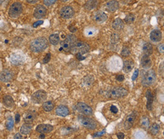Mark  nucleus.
Returning <instances> with one entry per match:
<instances>
[{"instance_id": "1", "label": "nucleus", "mask_w": 164, "mask_h": 139, "mask_svg": "<svg viewBox=\"0 0 164 139\" xmlns=\"http://www.w3.org/2000/svg\"><path fill=\"white\" fill-rule=\"evenodd\" d=\"M48 42L45 37H38L35 39L30 43V48L34 53L42 52L47 48Z\"/></svg>"}, {"instance_id": "2", "label": "nucleus", "mask_w": 164, "mask_h": 139, "mask_svg": "<svg viewBox=\"0 0 164 139\" xmlns=\"http://www.w3.org/2000/svg\"><path fill=\"white\" fill-rule=\"evenodd\" d=\"M127 94H128L127 90L123 87H118V88H114L108 91L107 96L110 99H117L125 97Z\"/></svg>"}, {"instance_id": "3", "label": "nucleus", "mask_w": 164, "mask_h": 139, "mask_svg": "<svg viewBox=\"0 0 164 139\" xmlns=\"http://www.w3.org/2000/svg\"><path fill=\"white\" fill-rule=\"evenodd\" d=\"M90 49L89 45L87 44L86 42H84L83 41H76L73 46H72L71 51L72 53L77 54L78 53L82 54H85L87 53Z\"/></svg>"}, {"instance_id": "4", "label": "nucleus", "mask_w": 164, "mask_h": 139, "mask_svg": "<svg viewBox=\"0 0 164 139\" xmlns=\"http://www.w3.org/2000/svg\"><path fill=\"white\" fill-rule=\"evenodd\" d=\"M78 120L80 123L87 129L93 130L97 128V123L93 119L83 116V115H79L78 116Z\"/></svg>"}, {"instance_id": "5", "label": "nucleus", "mask_w": 164, "mask_h": 139, "mask_svg": "<svg viewBox=\"0 0 164 139\" xmlns=\"http://www.w3.org/2000/svg\"><path fill=\"white\" fill-rule=\"evenodd\" d=\"M156 73L153 70H149L144 75L142 78L141 83L144 87H149L153 85L156 81Z\"/></svg>"}, {"instance_id": "6", "label": "nucleus", "mask_w": 164, "mask_h": 139, "mask_svg": "<svg viewBox=\"0 0 164 139\" xmlns=\"http://www.w3.org/2000/svg\"><path fill=\"white\" fill-rule=\"evenodd\" d=\"M77 41V37L74 35H68L65 40L61 42V48L60 50L63 49L65 51H69L71 50L73 44Z\"/></svg>"}, {"instance_id": "7", "label": "nucleus", "mask_w": 164, "mask_h": 139, "mask_svg": "<svg viewBox=\"0 0 164 139\" xmlns=\"http://www.w3.org/2000/svg\"><path fill=\"white\" fill-rule=\"evenodd\" d=\"M47 94L45 90H39L32 95V101L35 104H41L47 99Z\"/></svg>"}, {"instance_id": "8", "label": "nucleus", "mask_w": 164, "mask_h": 139, "mask_svg": "<svg viewBox=\"0 0 164 139\" xmlns=\"http://www.w3.org/2000/svg\"><path fill=\"white\" fill-rule=\"evenodd\" d=\"M22 5L20 3L16 2L12 4L9 8L8 15L11 18H17L22 12Z\"/></svg>"}, {"instance_id": "9", "label": "nucleus", "mask_w": 164, "mask_h": 139, "mask_svg": "<svg viewBox=\"0 0 164 139\" xmlns=\"http://www.w3.org/2000/svg\"><path fill=\"white\" fill-rule=\"evenodd\" d=\"M76 109H77L79 113H81L87 116H90L93 114V109L89 105L86 104L85 103L83 102H78L76 105Z\"/></svg>"}, {"instance_id": "10", "label": "nucleus", "mask_w": 164, "mask_h": 139, "mask_svg": "<svg viewBox=\"0 0 164 139\" xmlns=\"http://www.w3.org/2000/svg\"><path fill=\"white\" fill-rule=\"evenodd\" d=\"M137 116V113L136 111H133L131 114H130L126 118L125 121L124 123V128L125 130H127L132 128L133 126L134 122L136 120V118Z\"/></svg>"}, {"instance_id": "11", "label": "nucleus", "mask_w": 164, "mask_h": 139, "mask_svg": "<svg viewBox=\"0 0 164 139\" xmlns=\"http://www.w3.org/2000/svg\"><path fill=\"white\" fill-rule=\"evenodd\" d=\"M75 11L73 8L70 6L63 7L61 11H60V15H61V17L65 19H68L73 17Z\"/></svg>"}, {"instance_id": "12", "label": "nucleus", "mask_w": 164, "mask_h": 139, "mask_svg": "<svg viewBox=\"0 0 164 139\" xmlns=\"http://www.w3.org/2000/svg\"><path fill=\"white\" fill-rule=\"evenodd\" d=\"M47 10L45 6L43 5H38L35 8L34 12V17L37 19H41L43 17H45L46 15Z\"/></svg>"}, {"instance_id": "13", "label": "nucleus", "mask_w": 164, "mask_h": 139, "mask_svg": "<svg viewBox=\"0 0 164 139\" xmlns=\"http://www.w3.org/2000/svg\"><path fill=\"white\" fill-rule=\"evenodd\" d=\"M13 77V74L8 70H4L0 73V80L3 82H10Z\"/></svg>"}, {"instance_id": "14", "label": "nucleus", "mask_w": 164, "mask_h": 139, "mask_svg": "<svg viewBox=\"0 0 164 139\" xmlns=\"http://www.w3.org/2000/svg\"><path fill=\"white\" fill-rule=\"evenodd\" d=\"M54 128L51 125L49 124H40L39 125L37 128H36V131L40 133H49L51 132L53 130Z\"/></svg>"}, {"instance_id": "15", "label": "nucleus", "mask_w": 164, "mask_h": 139, "mask_svg": "<svg viewBox=\"0 0 164 139\" xmlns=\"http://www.w3.org/2000/svg\"><path fill=\"white\" fill-rule=\"evenodd\" d=\"M10 61L13 65H22L24 61H25V58L21 54L15 53L11 56Z\"/></svg>"}, {"instance_id": "16", "label": "nucleus", "mask_w": 164, "mask_h": 139, "mask_svg": "<svg viewBox=\"0 0 164 139\" xmlns=\"http://www.w3.org/2000/svg\"><path fill=\"white\" fill-rule=\"evenodd\" d=\"M56 114L58 116L61 117H66L70 114V110L67 106L64 105H60L56 109Z\"/></svg>"}, {"instance_id": "17", "label": "nucleus", "mask_w": 164, "mask_h": 139, "mask_svg": "<svg viewBox=\"0 0 164 139\" xmlns=\"http://www.w3.org/2000/svg\"><path fill=\"white\" fill-rule=\"evenodd\" d=\"M162 39V34L160 30L155 29L151 32L150 39L153 42H159Z\"/></svg>"}, {"instance_id": "18", "label": "nucleus", "mask_w": 164, "mask_h": 139, "mask_svg": "<svg viewBox=\"0 0 164 139\" xmlns=\"http://www.w3.org/2000/svg\"><path fill=\"white\" fill-rule=\"evenodd\" d=\"M134 62L132 59H126L124 61L123 64V71H125V73H128L134 68Z\"/></svg>"}, {"instance_id": "19", "label": "nucleus", "mask_w": 164, "mask_h": 139, "mask_svg": "<svg viewBox=\"0 0 164 139\" xmlns=\"http://www.w3.org/2000/svg\"><path fill=\"white\" fill-rule=\"evenodd\" d=\"M146 98L147 100L146 102V108L148 110L151 111L153 108V97L151 94L150 90H148L146 92Z\"/></svg>"}, {"instance_id": "20", "label": "nucleus", "mask_w": 164, "mask_h": 139, "mask_svg": "<svg viewBox=\"0 0 164 139\" xmlns=\"http://www.w3.org/2000/svg\"><path fill=\"white\" fill-rule=\"evenodd\" d=\"M119 7V3L116 1H111L108 2L106 5V8L107 11H110V12H114L116 10H118Z\"/></svg>"}, {"instance_id": "21", "label": "nucleus", "mask_w": 164, "mask_h": 139, "mask_svg": "<svg viewBox=\"0 0 164 139\" xmlns=\"http://www.w3.org/2000/svg\"><path fill=\"white\" fill-rule=\"evenodd\" d=\"M37 116V114L34 111H30L27 113L25 115V118H24V121L27 123H32Z\"/></svg>"}, {"instance_id": "22", "label": "nucleus", "mask_w": 164, "mask_h": 139, "mask_svg": "<svg viewBox=\"0 0 164 139\" xmlns=\"http://www.w3.org/2000/svg\"><path fill=\"white\" fill-rule=\"evenodd\" d=\"M107 16L103 11H98L94 15V20L97 22L102 23L107 20Z\"/></svg>"}, {"instance_id": "23", "label": "nucleus", "mask_w": 164, "mask_h": 139, "mask_svg": "<svg viewBox=\"0 0 164 139\" xmlns=\"http://www.w3.org/2000/svg\"><path fill=\"white\" fill-rule=\"evenodd\" d=\"M141 66L144 68L145 69L150 68L151 66V60L149 56L143 55L141 58Z\"/></svg>"}, {"instance_id": "24", "label": "nucleus", "mask_w": 164, "mask_h": 139, "mask_svg": "<svg viewBox=\"0 0 164 139\" xmlns=\"http://www.w3.org/2000/svg\"><path fill=\"white\" fill-rule=\"evenodd\" d=\"M143 55L150 56L153 53V47L150 43L146 42L143 45Z\"/></svg>"}, {"instance_id": "25", "label": "nucleus", "mask_w": 164, "mask_h": 139, "mask_svg": "<svg viewBox=\"0 0 164 139\" xmlns=\"http://www.w3.org/2000/svg\"><path fill=\"white\" fill-rule=\"evenodd\" d=\"M3 102L6 108H12L14 105V100L11 96L6 95L3 97Z\"/></svg>"}, {"instance_id": "26", "label": "nucleus", "mask_w": 164, "mask_h": 139, "mask_svg": "<svg viewBox=\"0 0 164 139\" xmlns=\"http://www.w3.org/2000/svg\"><path fill=\"white\" fill-rule=\"evenodd\" d=\"M113 29L116 30H121L124 28V23L121 19L116 18L115 19L114 22H113Z\"/></svg>"}, {"instance_id": "27", "label": "nucleus", "mask_w": 164, "mask_h": 139, "mask_svg": "<svg viewBox=\"0 0 164 139\" xmlns=\"http://www.w3.org/2000/svg\"><path fill=\"white\" fill-rule=\"evenodd\" d=\"M94 82V78L92 75H87L83 78L82 85L85 87H89L92 85Z\"/></svg>"}, {"instance_id": "28", "label": "nucleus", "mask_w": 164, "mask_h": 139, "mask_svg": "<svg viewBox=\"0 0 164 139\" xmlns=\"http://www.w3.org/2000/svg\"><path fill=\"white\" fill-rule=\"evenodd\" d=\"M55 104L54 103L51 101H46L45 102L43 103L42 104V108L46 112H50L52 110H53V109L54 108Z\"/></svg>"}, {"instance_id": "29", "label": "nucleus", "mask_w": 164, "mask_h": 139, "mask_svg": "<svg viewBox=\"0 0 164 139\" xmlns=\"http://www.w3.org/2000/svg\"><path fill=\"white\" fill-rule=\"evenodd\" d=\"M32 125L30 123H25V124H23L22 126L20 132L23 135H28L32 130Z\"/></svg>"}, {"instance_id": "30", "label": "nucleus", "mask_w": 164, "mask_h": 139, "mask_svg": "<svg viewBox=\"0 0 164 139\" xmlns=\"http://www.w3.org/2000/svg\"><path fill=\"white\" fill-rule=\"evenodd\" d=\"M160 130V126L157 123L152 124L150 128V133L152 135H157L159 133Z\"/></svg>"}, {"instance_id": "31", "label": "nucleus", "mask_w": 164, "mask_h": 139, "mask_svg": "<svg viewBox=\"0 0 164 139\" xmlns=\"http://www.w3.org/2000/svg\"><path fill=\"white\" fill-rule=\"evenodd\" d=\"M150 120L147 116H143L140 120L141 127L144 129H147L150 126Z\"/></svg>"}, {"instance_id": "32", "label": "nucleus", "mask_w": 164, "mask_h": 139, "mask_svg": "<svg viewBox=\"0 0 164 139\" xmlns=\"http://www.w3.org/2000/svg\"><path fill=\"white\" fill-rule=\"evenodd\" d=\"M60 41V38L58 34H54L50 35L49 37V42L51 44L57 45Z\"/></svg>"}, {"instance_id": "33", "label": "nucleus", "mask_w": 164, "mask_h": 139, "mask_svg": "<svg viewBox=\"0 0 164 139\" xmlns=\"http://www.w3.org/2000/svg\"><path fill=\"white\" fill-rule=\"evenodd\" d=\"M6 128L8 130H11L13 129L14 126V120L11 116H10L8 118L6 123Z\"/></svg>"}, {"instance_id": "34", "label": "nucleus", "mask_w": 164, "mask_h": 139, "mask_svg": "<svg viewBox=\"0 0 164 139\" xmlns=\"http://www.w3.org/2000/svg\"><path fill=\"white\" fill-rule=\"evenodd\" d=\"M134 20H135V16L133 14H132V13H130L129 15H126V17L125 18V22L126 23H133L134 21Z\"/></svg>"}, {"instance_id": "35", "label": "nucleus", "mask_w": 164, "mask_h": 139, "mask_svg": "<svg viewBox=\"0 0 164 139\" xmlns=\"http://www.w3.org/2000/svg\"><path fill=\"white\" fill-rule=\"evenodd\" d=\"M120 40V37L119 35L116 33H113L111 36V41L113 44H116Z\"/></svg>"}, {"instance_id": "36", "label": "nucleus", "mask_w": 164, "mask_h": 139, "mask_svg": "<svg viewBox=\"0 0 164 139\" xmlns=\"http://www.w3.org/2000/svg\"><path fill=\"white\" fill-rule=\"evenodd\" d=\"M130 54V49L129 47L127 46L124 47L121 51V55L123 57H126V56H128Z\"/></svg>"}, {"instance_id": "37", "label": "nucleus", "mask_w": 164, "mask_h": 139, "mask_svg": "<svg viewBox=\"0 0 164 139\" xmlns=\"http://www.w3.org/2000/svg\"><path fill=\"white\" fill-rule=\"evenodd\" d=\"M95 6V3L94 2V0H91V1L87 2V3L86 4L85 8L87 9L90 10V9H92Z\"/></svg>"}, {"instance_id": "38", "label": "nucleus", "mask_w": 164, "mask_h": 139, "mask_svg": "<svg viewBox=\"0 0 164 139\" xmlns=\"http://www.w3.org/2000/svg\"><path fill=\"white\" fill-rule=\"evenodd\" d=\"M75 130V129L71 127H65L62 129V132H64V134H68L74 132Z\"/></svg>"}, {"instance_id": "39", "label": "nucleus", "mask_w": 164, "mask_h": 139, "mask_svg": "<svg viewBox=\"0 0 164 139\" xmlns=\"http://www.w3.org/2000/svg\"><path fill=\"white\" fill-rule=\"evenodd\" d=\"M57 0H44V3L45 5L49 6L52 5H53V4Z\"/></svg>"}, {"instance_id": "40", "label": "nucleus", "mask_w": 164, "mask_h": 139, "mask_svg": "<svg viewBox=\"0 0 164 139\" xmlns=\"http://www.w3.org/2000/svg\"><path fill=\"white\" fill-rule=\"evenodd\" d=\"M138 75H139V70L138 69H136L135 71H134V73L133 74V76L131 77V79L133 81H135L137 80V78L138 77Z\"/></svg>"}, {"instance_id": "41", "label": "nucleus", "mask_w": 164, "mask_h": 139, "mask_svg": "<svg viewBox=\"0 0 164 139\" xmlns=\"http://www.w3.org/2000/svg\"><path fill=\"white\" fill-rule=\"evenodd\" d=\"M110 110L114 114H117L119 111L118 108H117V106H115L114 105H111V108H110Z\"/></svg>"}, {"instance_id": "42", "label": "nucleus", "mask_w": 164, "mask_h": 139, "mask_svg": "<svg viewBox=\"0 0 164 139\" xmlns=\"http://www.w3.org/2000/svg\"><path fill=\"white\" fill-rule=\"evenodd\" d=\"M51 53H47L46 55L45 58L43 59V63H47L48 62H49L51 59Z\"/></svg>"}, {"instance_id": "43", "label": "nucleus", "mask_w": 164, "mask_h": 139, "mask_svg": "<svg viewBox=\"0 0 164 139\" xmlns=\"http://www.w3.org/2000/svg\"><path fill=\"white\" fill-rule=\"evenodd\" d=\"M76 57H77V58L78 59L79 61H82V60H83V59H85L86 58L85 57L83 56L82 54L80 53H78L76 54Z\"/></svg>"}, {"instance_id": "44", "label": "nucleus", "mask_w": 164, "mask_h": 139, "mask_svg": "<svg viewBox=\"0 0 164 139\" xmlns=\"http://www.w3.org/2000/svg\"><path fill=\"white\" fill-rule=\"evenodd\" d=\"M115 79H116L118 82H122L125 80V77H124V75H119L115 77Z\"/></svg>"}, {"instance_id": "45", "label": "nucleus", "mask_w": 164, "mask_h": 139, "mask_svg": "<svg viewBox=\"0 0 164 139\" xmlns=\"http://www.w3.org/2000/svg\"><path fill=\"white\" fill-rule=\"evenodd\" d=\"M105 131L106 130H103V131H102V132H97V133H96L94 135V137H101L102 135H103L105 133Z\"/></svg>"}, {"instance_id": "46", "label": "nucleus", "mask_w": 164, "mask_h": 139, "mask_svg": "<svg viewBox=\"0 0 164 139\" xmlns=\"http://www.w3.org/2000/svg\"><path fill=\"white\" fill-rule=\"evenodd\" d=\"M43 21L42 20H39V21H37V22H35L34 24H33V27H34V28H35V27H37L38 26H39V25H42V23H43Z\"/></svg>"}, {"instance_id": "47", "label": "nucleus", "mask_w": 164, "mask_h": 139, "mask_svg": "<svg viewBox=\"0 0 164 139\" xmlns=\"http://www.w3.org/2000/svg\"><path fill=\"white\" fill-rule=\"evenodd\" d=\"M117 137L119 139H123V138H125V134H124L123 133H121V132H119V133H117Z\"/></svg>"}, {"instance_id": "48", "label": "nucleus", "mask_w": 164, "mask_h": 139, "mask_svg": "<svg viewBox=\"0 0 164 139\" xmlns=\"http://www.w3.org/2000/svg\"><path fill=\"white\" fill-rule=\"evenodd\" d=\"M158 51L160 53H163V44H160L158 46Z\"/></svg>"}, {"instance_id": "49", "label": "nucleus", "mask_w": 164, "mask_h": 139, "mask_svg": "<svg viewBox=\"0 0 164 139\" xmlns=\"http://www.w3.org/2000/svg\"><path fill=\"white\" fill-rule=\"evenodd\" d=\"M20 120V115L17 113L15 115V122L18 123H19Z\"/></svg>"}, {"instance_id": "50", "label": "nucleus", "mask_w": 164, "mask_h": 139, "mask_svg": "<svg viewBox=\"0 0 164 139\" xmlns=\"http://www.w3.org/2000/svg\"><path fill=\"white\" fill-rule=\"evenodd\" d=\"M27 1L30 4H34L37 3L38 1V0H27Z\"/></svg>"}, {"instance_id": "51", "label": "nucleus", "mask_w": 164, "mask_h": 139, "mask_svg": "<svg viewBox=\"0 0 164 139\" xmlns=\"http://www.w3.org/2000/svg\"><path fill=\"white\" fill-rule=\"evenodd\" d=\"M22 136L20 135V133H17L16 135H15L14 136V138H22Z\"/></svg>"}, {"instance_id": "52", "label": "nucleus", "mask_w": 164, "mask_h": 139, "mask_svg": "<svg viewBox=\"0 0 164 139\" xmlns=\"http://www.w3.org/2000/svg\"><path fill=\"white\" fill-rule=\"evenodd\" d=\"M70 30L72 32H74L77 31V28L73 27H71V28H70Z\"/></svg>"}, {"instance_id": "53", "label": "nucleus", "mask_w": 164, "mask_h": 139, "mask_svg": "<svg viewBox=\"0 0 164 139\" xmlns=\"http://www.w3.org/2000/svg\"><path fill=\"white\" fill-rule=\"evenodd\" d=\"M40 138H45V135H44V133H41L39 136Z\"/></svg>"}, {"instance_id": "54", "label": "nucleus", "mask_w": 164, "mask_h": 139, "mask_svg": "<svg viewBox=\"0 0 164 139\" xmlns=\"http://www.w3.org/2000/svg\"><path fill=\"white\" fill-rule=\"evenodd\" d=\"M3 0H0V5H1V4L3 3Z\"/></svg>"}, {"instance_id": "55", "label": "nucleus", "mask_w": 164, "mask_h": 139, "mask_svg": "<svg viewBox=\"0 0 164 139\" xmlns=\"http://www.w3.org/2000/svg\"><path fill=\"white\" fill-rule=\"evenodd\" d=\"M62 1H64V2H65V1H67L68 0H62Z\"/></svg>"}, {"instance_id": "56", "label": "nucleus", "mask_w": 164, "mask_h": 139, "mask_svg": "<svg viewBox=\"0 0 164 139\" xmlns=\"http://www.w3.org/2000/svg\"><path fill=\"white\" fill-rule=\"evenodd\" d=\"M0 90H1V87H0Z\"/></svg>"}, {"instance_id": "57", "label": "nucleus", "mask_w": 164, "mask_h": 139, "mask_svg": "<svg viewBox=\"0 0 164 139\" xmlns=\"http://www.w3.org/2000/svg\"><path fill=\"white\" fill-rule=\"evenodd\" d=\"M94 1H95V0H94Z\"/></svg>"}]
</instances>
